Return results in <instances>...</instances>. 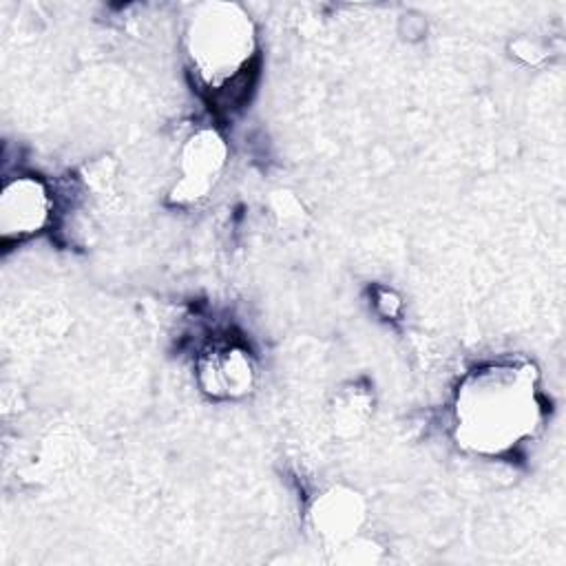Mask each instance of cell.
Returning a JSON list of instances; mask_svg holds the SVG:
<instances>
[{
	"mask_svg": "<svg viewBox=\"0 0 566 566\" xmlns=\"http://www.w3.org/2000/svg\"><path fill=\"white\" fill-rule=\"evenodd\" d=\"M228 161V144L214 128L195 130L179 150L177 179L170 188V201L195 206L217 188Z\"/></svg>",
	"mask_w": 566,
	"mask_h": 566,
	"instance_id": "obj_3",
	"label": "cell"
},
{
	"mask_svg": "<svg viewBox=\"0 0 566 566\" xmlns=\"http://www.w3.org/2000/svg\"><path fill=\"white\" fill-rule=\"evenodd\" d=\"M544 420L539 371L528 360L471 369L453 396V438L475 455H504L531 440Z\"/></svg>",
	"mask_w": 566,
	"mask_h": 566,
	"instance_id": "obj_1",
	"label": "cell"
},
{
	"mask_svg": "<svg viewBox=\"0 0 566 566\" xmlns=\"http://www.w3.org/2000/svg\"><path fill=\"white\" fill-rule=\"evenodd\" d=\"M53 212L49 186L31 175L9 179L0 195V237L4 243L42 232Z\"/></svg>",
	"mask_w": 566,
	"mask_h": 566,
	"instance_id": "obj_4",
	"label": "cell"
},
{
	"mask_svg": "<svg viewBox=\"0 0 566 566\" xmlns=\"http://www.w3.org/2000/svg\"><path fill=\"white\" fill-rule=\"evenodd\" d=\"M254 363L241 347H212L199 356L197 378L212 398H241L254 387Z\"/></svg>",
	"mask_w": 566,
	"mask_h": 566,
	"instance_id": "obj_5",
	"label": "cell"
},
{
	"mask_svg": "<svg viewBox=\"0 0 566 566\" xmlns=\"http://www.w3.org/2000/svg\"><path fill=\"white\" fill-rule=\"evenodd\" d=\"M184 49L201 91L226 93L254 64L256 29L239 4L203 2L188 18Z\"/></svg>",
	"mask_w": 566,
	"mask_h": 566,
	"instance_id": "obj_2",
	"label": "cell"
},
{
	"mask_svg": "<svg viewBox=\"0 0 566 566\" xmlns=\"http://www.w3.org/2000/svg\"><path fill=\"white\" fill-rule=\"evenodd\" d=\"M314 531L334 544L347 542L356 535L365 520L363 497L347 486H332L321 493L310 509Z\"/></svg>",
	"mask_w": 566,
	"mask_h": 566,
	"instance_id": "obj_6",
	"label": "cell"
}]
</instances>
